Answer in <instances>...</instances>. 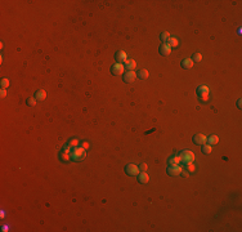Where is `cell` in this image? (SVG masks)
I'll return each instance as SVG.
<instances>
[{"label":"cell","mask_w":242,"mask_h":232,"mask_svg":"<svg viewBox=\"0 0 242 232\" xmlns=\"http://www.w3.org/2000/svg\"><path fill=\"white\" fill-rule=\"evenodd\" d=\"M193 143H196V145H198V146H202V145H205L206 143V139H207V137L204 136V134H196V136H193Z\"/></svg>","instance_id":"30bf717a"},{"label":"cell","mask_w":242,"mask_h":232,"mask_svg":"<svg viewBox=\"0 0 242 232\" xmlns=\"http://www.w3.org/2000/svg\"><path fill=\"white\" fill-rule=\"evenodd\" d=\"M180 158H179V155H176V156H171L169 160H167V165H179L180 164Z\"/></svg>","instance_id":"9a60e30c"},{"label":"cell","mask_w":242,"mask_h":232,"mask_svg":"<svg viewBox=\"0 0 242 232\" xmlns=\"http://www.w3.org/2000/svg\"><path fill=\"white\" fill-rule=\"evenodd\" d=\"M122 79L126 84H131L134 83L135 79H137V72L135 71H126L124 75H122Z\"/></svg>","instance_id":"8992f818"},{"label":"cell","mask_w":242,"mask_h":232,"mask_svg":"<svg viewBox=\"0 0 242 232\" xmlns=\"http://www.w3.org/2000/svg\"><path fill=\"white\" fill-rule=\"evenodd\" d=\"M59 159L62 160L63 162H68L71 160V152H67V151H63L62 150V152H61V155H59Z\"/></svg>","instance_id":"2e32d148"},{"label":"cell","mask_w":242,"mask_h":232,"mask_svg":"<svg viewBox=\"0 0 242 232\" xmlns=\"http://www.w3.org/2000/svg\"><path fill=\"white\" fill-rule=\"evenodd\" d=\"M241 104H242V101H241V99H238V101H237V107H238V109H241V107H242Z\"/></svg>","instance_id":"d6a6232c"},{"label":"cell","mask_w":242,"mask_h":232,"mask_svg":"<svg viewBox=\"0 0 242 232\" xmlns=\"http://www.w3.org/2000/svg\"><path fill=\"white\" fill-rule=\"evenodd\" d=\"M86 158V150L83 148L81 146H77V147H73L72 150H71V160L72 161H83L84 159Z\"/></svg>","instance_id":"6da1fadb"},{"label":"cell","mask_w":242,"mask_h":232,"mask_svg":"<svg viewBox=\"0 0 242 232\" xmlns=\"http://www.w3.org/2000/svg\"><path fill=\"white\" fill-rule=\"evenodd\" d=\"M137 177H138V182L142 184L148 183V181H150V177H148V174L146 172H139V174H138Z\"/></svg>","instance_id":"7c38bea8"},{"label":"cell","mask_w":242,"mask_h":232,"mask_svg":"<svg viewBox=\"0 0 242 232\" xmlns=\"http://www.w3.org/2000/svg\"><path fill=\"white\" fill-rule=\"evenodd\" d=\"M139 169H140V172H146L147 169H148V166H147V164H146V162H143V164H140Z\"/></svg>","instance_id":"83f0119b"},{"label":"cell","mask_w":242,"mask_h":232,"mask_svg":"<svg viewBox=\"0 0 242 232\" xmlns=\"http://www.w3.org/2000/svg\"><path fill=\"white\" fill-rule=\"evenodd\" d=\"M115 58H116V62H117V63H124V62L128 60V54H126V52H124V50H117L115 54Z\"/></svg>","instance_id":"ba28073f"},{"label":"cell","mask_w":242,"mask_h":232,"mask_svg":"<svg viewBox=\"0 0 242 232\" xmlns=\"http://www.w3.org/2000/svg\"><path fill=\"white\" fill-rule=\"evenodd\" d=\"M67 145H68L70 147H77V146H80V140L79 139H76V138H73V139H71L68 143H67Z\"/></svg>","instance_id":"cb8c5ba5"},{"label":"cell","mask_w":242,"mask_h":232,"mask_svg":"<svg viewBox=\"0 0 242 232\" xmlns=\"http://www.w3.org/2000/svg\"><path fill=\"white\" fill-rule=\"evenodd\" d=\"M169 38H170V34L167 31H164V32H161V35H160V39H161V41L162 43H167V40H169Z\"/></svg>","instance_id":"7402d4cb"},{"label":"cell","mask_w":242,"mask_h":232,"mask_svg":"<svg viewBox=\"0 0 242 232\" xmlns=\"http://www.w3.org/2000/svg\"><path fill=\"white\" fill-rule=\"evenodd\" d=\"M167 44L170 45V47H171V49L173 48H176L179 45V41H178V39L176 38H174V36H170L169 38V40H167Z\"/></svg>","instance_id":"ac0fdd59"},{"label":"cell","mask_w":242,"mask_h":232,"mask_svg":"<svg viewBox=\"0 0 242 232\" xmlns=\"http://www.w3.org/2000/svg\"><path fill=\"white\" fill-rule=\"evenodd\" d=\"M148 75H150V74H148V71H147V70H144V68H143V70H139V71H138L137 77H139L140 80H146L147 77H148Z\"/></svg>","instance_id":"d6986e66"},{"label":"cell","mask_w":242,"mask_h":232,"mask_svg":"<svg viewBox=\"0 0 242 232\" xmlns=\"http://www.w3.org/2000/svg\"><path fill=\"white\" fill-rule=\"evenodd\" d=\"M1 231H3V232H8V231H11V224H8V223L3 224V226H1Z\"/></svg>","instance_id":"4316f807"},{"label":"cell","mask_w":242,"mask_h":232,"mask_svg":"<svg viewBox=\"0 0 242 232\" xmlns=\"http://www.w3.org/2000/svg\"><path fill=\"white\" fill-rule=\"evenodd\" d=\"M192 61L193 62H201L202 61V54L201 53H195L192 57Z\"/></svg>","instance_id":"484cf974"},{"label":"cell","mask_w":242,"mask_h":232,"mask_svg":"<svg viewBox=\"0 0 242 232\" xmlns=\"http://www.w3.org/2000/svg\"><path fill=\"white\" fill-rule=\"evenodd\" d=\"M218 142H219V137L215 136V134L207 137V139H206V143H207V145H210V146H215Z\"/></svg>","instance_id":"e0dca14e"},{"label":"cell","mask_w":242,"mask_h":232,"mask_svg":"<svg viewBox=\"0 0 242 232\" xmlns=\"http://www.w3.org/2000/svg\"><path fill=\"white\" fill-rule=\"evenodd\" d=\"M81 147H83V148H85V150H86V148H88V147H89V143H86V142H84V143H83V146H81Z\"/></svg>","instance_id":"1f68e13d"},{"label":"cell","mask_w":242,"mask_h":232,"mask_svg":"<svg viewBox=\"0 0 242 232\" xmlns=\"http://www.w3.org/2000/svg\"><path fill=\"white\" fill-rule=\"evenodd\" d=\"M159 52H160V54L161 55H169L170 53H171V47H170L167 43H162L160 45V48H159Z\"/></svg>","instance_id":"9c48e42d"},{"label":"cell","mask_w":242,"mask_h":232,"mask_svg":"<svg viewBox=\"0 0 242 232\" xmlns=\"http://www.w3.org/2000/svg\"><path fill=\"white\" fill-rule=\"evenodd\" d=\"M209 93H210V90H209V87L207 85H198L197 89H196V94L200 97H204V96H209Z\"/></svg>","instance_id":"52a82bcc"},{"label":"cell","mask_w":242,"mask_h":232,"mask_svg":"<svg viewBox=\"0 0 242 232\" xmlns=\"http://www.w3.org/2000/svg\"><path fill=\"white\" fill-rule=\"evenodd\" d=\"M124 67L126 68L128 71H134V68L137 67V62H135L134 60H129L128 58V60L124 62Z\"/></svg>","instance_id":"8fae6325"},{"label":"cell","mask_w":242,"mask_h":232,"mask_svg":"<svg viewBox=\"0 0 242 232\" xmlns=\"http://www.w3.org/2000/svg\"><path fill=\"white\" fill-rule=\"evenodd\" d=\"M125 172H126V174L130 175V177H135V175L139 174L140 169H139V166H137L135 164H128L125 166Z\"/></svg>","instance_id":"277c9868"},{"label":"cell","mask_w":242,"mask_h":232,"mask_svg":"<svg viewBox=\"0 0 242 232\" xmlns=\"http://www.w3.org/2000/svg\"><path fill=\"white\" fill-rule=\"evenodd\" d=\"M26 103H27L30 107H34L35 104H36V98H35V97H30L27 101H26Z\"/></svg>","instance_id":"d4e9b609"},{"label":"cell","mask_w":242,"mask_h":232,"mask_svg":"<svg viewBox=\"0 0 242 232\" xmlns=\"http://www.w3.org/2000/svg\"><path fill=\"white\" fill-rule=\"evenodd\" d=\"M5 215H6L5 210H3V209H1V211H0V217H1V219H4V218H5Z\"/></svg>","instance_id":"4dcf8cb0"},{"label":"cell","mask_w":242,"mask_h":232,"mask_svg":"<svg viewBox=\"0 0 242 232\" xmlns=\"http://www.w3.org/2000/svg\"><path fill=\"white\" fill-rule=\"evenodd\" d=\"M0 96H1V98H5V97H6V90L3 89V88H1V90H0Z\"/></svg>","instance_id":"f546056e"},{"label":"cell","mask_w":242,"mask_h":232,"mask_svg":"<svg viewBox=\"0 0 242 232\" xmlns=\"http://www.w3.org/2000/svg\"><path fill=\"white\" fill-rule=\"evenodd\" d=\"M0 85H1L3 89H6V88H9V85H11V80L8 77H4V79H1V81H0Z\"/></svg>","instance_id":"44dd1931"},{"label":"cell","mask_w":242,"mask_h":232,"mask_svg":"<svg viewBox=\"0 0 242 232\" xmlns=\"http://www.w3.org/2000/svg\"><path fill=\"white\" fill-rule=\"evenodd\" d=\"M209 101V96H204V97H200V102L204 103V102H207Z\"/></svg>","instance_id":"f1b7e54d"},{"label":"cell","mask_w":242,"mask_h":232,"mask_svg":"<svg viewBox=\"0 0 242 232\" xmlns=\"http://www.w3.org/2000/svg\"><path fill=\"white\" fill-rule=\"evenodd\" d=\"M212 151V146H210V145H207V143H205V145H202V147H201V152L202 153H210Z\"/></svg>","instance_id":"ffe728a7"},{"label":"cell","mask_w":242,"mask_h":232,"mask_svg":"<svg viewBox=\"0 0 242 232\" xmlns=\"http://www.w3.org/2000/svg\"><path fill=\"white\" fill-rule=\"evenodd\" d=\"M166 173L170 177H178V175H180L183 173V166L180 164L179 165H167Z\"/></svg>","instance_id":"3957f363"},{"label":"cell","mask_w":242,"mask_h":232,"mask_svg":"<svg viewBox=\"0 0 242 232\" xmlns=\"http://www.w3.org/2000/svg\"><path fill=\"white\" fill-rule=\"evenodd\" d=\"M35 98H36V101H44L45 98H47V92H45L44 89L36 90V93H35Z\"/></svg>","instance_id":"4fadbf2b"},{"label":"cell","mask_w":242,"mask_h":232,"mask_svg":"<svg viewBox=\"0 0 242 232\" xmlns=\"http://www.w3.org/2000/svg\"><path fill=\"white\" fill-rule=\"evenodd\" d=\"M193 63L195 62L192 61V58H186V60H183L182 61V67L183 68H186V70H188V68H191V67H193Z\"/></svg>","instance_id":"5bb4252c"},{"label":"cell","mask_w":242,"mask_h":232,"mask_svg":"<svg viewBox=\"0 0 242 232\" xmlns=\"http://www.w3.org/2000/svg\"><path fill=\"white\" fill-rule=\"evenodd\" d=\"M186 165V169L188 173H195L196 172V165L193 162H188V164H184Z\"/></svg>","instance_id":"603a6c76"},{"label":"cell","mask_w":242,"mask_h":232,"mask_svg":"<svg viewBox=\"0 0 242 232\" xmlns=\"http://www.w3.org/2000/svg\"><path fill=\"white\" fill-rule=\"evenodd\" d=\"M124 71H125V67H124V63H116L114 66L111 67V74L115 75V76H121V75H124Z\"/></svg>","instance_id":"5b68a950"},{"label":"cell","mask_w":242,"mask_h":232,"mask_svg":"<svg viewBox=\"0 0 242 232\" xmlns=\"http://www.w3.org/2000/svg\"><path fill=\"white\" fill-rule=\"evenodd\" d=\"M179 158H180V161H182V164H188V162H193L196 159L195 153L192 151H188V150H183V151L179 152Z\"/></svg>","instance_id":"7a4b0ae2"}]
</instances>
